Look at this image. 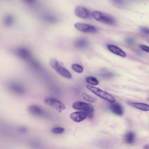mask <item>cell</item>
Returning <instances> with one entry per match:
<instances>
[{"mask_svg":"<svg viewBox=\"0 0 149 149\" xmlns=\"http://www.w3.org/2000/svg\"><path fill=\"white\" fill-rule=\"evenodd\" d=\"M44 102L59 112H61L66 109L65 105L61 101L54 98H46L44 100Z\"/></svg>","mask_w":149,"mask_h":149,"instance_id":"cell-6","label":"cell"},{"mask_svg":"<svg viewBox=\"0 0 149 149\" xmlns=\"http://www.w3.org/2000/svg\"><path fill=\"white\" fill-rule=\"evenodd\" d=\"M25 3H27V4H33L36 2V0H23Z\"/></svg>","mask_w":149,"mask_h":149,"instance_id":"cell-31","label":"cell"},{"mask_svg":"<svg viewBox=\"0 0 149 149\" xmlns=\"http://www.w3.org/2000/svg\"><path fill=\"white\" fill-rule=\"evenodd\" d=\"M86 88L90 91H91V93H93L97 96L100 97L101 98L111 103H113V102H115V98H114V97L113 95H112L109 93H108L98 87H96L93 86L87 85Z\"/></svg>","mask_w":149,"mask_h":149,"instance_id":"cell-3","label":"cell"},{"mask_svg":"<svg viewBox=\"0 0 149 149\" xmlns=\"http://www.w3.org/2000/svg\"><path fill=\"white\" fill-rule=\"evenodd\" d=\"M29 112L33 115L45 118L47 119H52V115L49 112L44 110L41 107L37 105H31L28 108Z\"/></svg>","mask_w":149,"mask_h":149,"instance_id":"cell-5","label":"cell"},{"mask_svg":"<svg viewBox=\"0 0 149 149\" xmlns=\"http://www.w3.org/2000/svg\"><path fill=\"white\" fill-rule=\"evenodd\" d=\"M148 101H149V98H148Z\"/></svg>","mask_w":149,"mask_h":149,"instance_id":"cell-33","label":"cell"},{"mask_svg":"<svg viewBox=\"0 0 149 149\" xmlns=\"http://www.w3.org/2000/svg\"><path fill=\"white\" fill-rule=\"evenodd\" d=\"M81 97L86 101L88 102H94L95 101V98L94 97H93V96L87 94V93H82L81 94Z\"/></svg>","mask_w":149,"mask_h":149,"instance_id":"cell-23","label":"cell"},{"mask_svg":"<svg viewBox=\"0 0 149 149\" xmlns=\"http://www.w3.org/2000/svg\"><path fill=\"white\" fill-rule=\"evenodd\" d=\"M111 143L108 140H102L97 143V146H98L101 148H109V146H111Z\"/></svg>","mask_w":149,"mask_h":149,"instance_id":"cell-20","label":"cell"},{"mask_svg":"<svg viewBox=\"0 0 149 149\" xmlns=\"http://www.w3.org/2000/svg\"><path fill=\"white\" fill-rule=\"evenodd\" d=\"M129 104L134 108L138 109L143 111H149V105L146 103L143 102H130Z\"/></svg>","mask_w":149,"mask_h":149,"instance_id":"cell-15","label":"cell"},{"mask_svg":"<svg viewBox=\"0 0 149 149\" xmlns=\"http://www.w3.org/2000/svg\"><path fill=\"white\" fill-rule=\"evenodd\" d=\"M18 131L22 133H23L24 132H26L27 131V129L25 127H23V126H22L20 127L18 129Z\"/></svg>","mask_w":149,"mask_h":149,"instance_id":"cell-30","label":"cell"},{"mask_svg":"<svg viewBox=\"0 0 149 149\" xmlns=\"http://www.w3.org/2000/svg\"><path fill=\"white\" fill-rule=\"evenodd\" d=\"M14 21H15V19L13 16L10 15H8L5 17L3 23L5 26L7 27H9V26H11L14 23Z\"/></svg>","mask_w":149,"mask_h":149,"instance_id":"cell-17","label":"cell"},{"mask_svg":"<svg viewBox=\"0 0 149 149\" xmlns=\"http://www.w3.org/2000/svg\"><path fill=\"white\" fill-rule=\"evenodd\" d=\"M109 109L113 112L116 115L118 116H122L123 113V109L122 107L120 104L118 102H115L113 103H111L109 105Z\"/></svg>","mask_w":149,"mask_h":149,"instance_id":"cell-13","label":"cell"},{"mask_svg":"<svg viewBox=\"0 0 149 149\" xmlns=\"http://www.w3.org/2000/svg\"><path fill=\"white\" fill-rule=\"evenodd\" d=\"M91 13V16L98 22L111 26L116 24V21L115 18L108 14H106L98 10H93Z\"/></svg>","mask_w":149,"mask_h":149,"instance_id":"cell-1","label":"cell"},{"mask_svg":"<svg viewBox=\"0 0 149 149\" xmlns=\"http://www.w3.org/2000/svg\"><path fill=\"white\" fill-rule=\"evenodd\" d=\"M112 2L116 5L122 6L125 4V2L124 0H111Z\"/></svg>","mask_w":149,"mask_h":149,"instance_id":"cell-26","label":"cell"},{"mask_svg":"<svg viewBox=\"0 0 149 149\" xmlns=\"http://www.w3.org/2000/svg\"><path fill=\"white\" fill-rule=\"evenodd\" d=\"M88 117V114L87 112L84 111H77L70 113V118L74 122H80Z\"/></svg>","mask_w":149,"mask_h":149,"instance_id":"cell-11","label":"cell"},{"mask_svg":"<svg viewBox=\"0 0 149 149\" xmlns=\"http://www.w3.org/2000/svg\"><path fill=\"white\" fill-rule=\"evenodd\" d=\"M144 149H149V144H146L143 147Z\"/></svg>","mask_w":149,"mask_h":149,"instance_id":"cell-32","label":"cell"},{"mask_svg":"<svg viewBox=\"0 0 149 149\" xmlns=\"http://www.w3.org/2000/svg\"><path fill=\"white\" fill-rule=\"evenodd\" d=\"M30 147L33 149H42V144L38 141H31L29 144Z\"/></svg>","mask_w":149,"mask_h":149,"instance_id":"cell-24","label":"cell"},{"mask_svg":"<svg viewBox=\"0 0 149 149\" xmlns=\"http://www.w3.org/2000/svg\"><path fill=\"white\" fill-rule=\"evenodd\" d=\"M74 13L76 16L82 19L90 18L91 15V13L87 8L80 5H77L75 7Z\"/></svg>","mask_w":149,"mask_h":149,"instance_id":"cell-9","label":"cell"},{"mask_svg":"<svg viewBox=\"0 0 149 149\" xmlns=\"http://www.w3.org/2000/svg\"><path fill=\"white\" fill-rule=\"evenodd\" d=\"M74 45L77 49H84L88 46V41L84 38H79L74 41Z\"/></svg>","mask_w":149,"mask_h":149,"instance_id":"cell-14","label":"cell"},{"mask_svg":"<svg viewBox=\"0 0 149 149\" xmlns=\"http://www.w3.org/2000/svg\"><path fill=\"white\" fill-rule=\"evenodd\" d=\"M15 54L21 59L26 60L29 62L33 59L30 51L24 47H19L17 48L15 50Z\"/></svg>","mask_w":149,"mask_h":149,"instance_id":"cell-8","label":"cell"},{"mask_svg":"<svg viewBox=\"0 0 149 149\" xmlns=\"http://www.w3.org/2000/svg\"><path fill=\"white\" fill-rule=\"evenodd\" d=\"M125 141L128 144H132L134 143L135 140V134L132 132H127L124 136Z\"/></svg>","mask_w":149,"mask_h":149,"instance_id":"cell-16","label":"cell"},{"mask_svg":"<svg viewBox=\"0 0 149 149\" xmlns=\"http://www.w3.org/2000/svg\"><path fill=\"white\" fill-rule=\"evenodd\" d=\"M100 76L101 77H103L105 79H110V78L113 77L115 76V74L113 72L105 70H102L101 72H100Z\"/></svg>","mask_w":149,"mask_h":149,"instance_id":"cell-18","label":"cell"},{"mask_svg":"<svg viewBox=\"0 0 149 149\" xmlns=\"http://www.w3.org/2000/svg\"><path fill=\"white\" fill-rule=\"evenodd\" d=\"M72 108L76 110L87 112L88 114V118H92L94 116V107L93 105L89 103L77 101L73 103Z\"/></svg>","mask_w":149,"mask_h":149,"instance_id":"cell-2","label":"cell"},{"mask_svg":"<svg viewBox=\"0 0 149 149\" xmlns=\"http://www.w3.org/2000/svg\"><path fill=\"white\" fill-rule=\"evenodd\" d=\"M139 47L143 51L149 53V47L148 46H147L146 45H143V44H139Z\"/></svg>","mask_w":149,"mask_h":149,"instance_id":"cell-28","label":"cell"},{"mask_svg":"<svg viewBox=\"0 0 149 149\" xmlns=\"http://www.w3.org/2000/svg\"><path fill=\"white\" fill-rule=\"evenodd\" d=\"M126 42L128 44H134V40L133 38H131V37H129L127 38L126 39Z\"/></svg>","mask_w":149,"mask_h":149,"instance_id":"cell-29","label":"cell"},{"mask_svg":"<svg viewBox=\"0 0 149 149\" xmlns=\"http://www.w3.org/2000/svg\"><path fill=\"white\" fill-rule=\"evenodd\" d=\"M86 81L90 86H97L99 84L98 80L94 77L88 76L86 79Z\"/></svg>","mask_w":149,"mask_h":149,"instance_id":"cell-19","label":"cell"},{"mask_svg":"<svg viewBox=\"0 0 149 149\" xmlns=\"http://www.w3.org/2000/svg\"><path fill=\"white\" fill-rule=\"evenodd\" d=\"M8 87L10 91L17 94H23L26 92L24 86L18 83L10 82L8 84Z\"/></svg>","mask_w":149,"mask_h":149,"instance_id":"cell-10","label":"cell"},{"mask_svg":"<svg viewBox=\"0 0 149 149\" xmlns=\"http://www.w3.org/2000/svg\"><path fill=\"white\" fill-rule=\"evenodd\" d=\"M74 26L77 30L84 33H94L97 31V29L93 25L90 24L77 22L74 24Z\"/></svg>","mask_w":149,"mask_h":149,"instance_id":"cell-7","label":"cell"},{"mask_svg":"<svg viewBox=\"0 0 149 149\" xmlns=\"http://www.w3.org/2000/svg\"><path fill=\"white\" fill-rule=\"evenodd\" d=\"M71 68L72 69V70L74 72H76V73H81L83 72V68L82 66H81L79 64L77 63H73L71 65Z\"/></svg>","mask_w":149,"mask_h":149,"instance_id":"cell-22","label":"cell"},{"mask_svg":"<svg viewBox=\"0 0 149 149\" xmlns=\"http://www.w3.org/2000/svg\"><path fill=\"white\" fill-rule=\"evenodd\" d=\"M52 132L55 134H61L65 132V129L62 127H54L52 129Z\"/></svg>","mask_w":149,"mask_h":149,"instance_id":"cell-25","label":"cell"},{"mask_svg":"<svg viewBox=\"0 0 149 149\" xmlns=\"http://www.w3.org/2000/svg\"><path fill=\"white\" fill-rule=\"evenodd\" d=\"M140 31L145 34H147V35H149V28L147 27H140Z\"/></svg>","mask_w":149,"mask_h":149,"instance_id":"cell-27","label":"cell"},{"mask_svg":"<svg viewBox=\"0 0 149 149\" xmlns=\"http://www.w3.org/2000/svg\"><path fill=\"white\" fill-rule=\"evenodd\" d=\"M44 20L47 22L51 23H56L58 20V19L51 15H45L44 16Z\"/></svg>","mask_w":149,"mask_h":149,"instance_id":"cell-21","label":"cell"},{"mask_svg":"<svg viewBox=\"0 0 149 149\" xmlns=\"http://www.w3.org/2000/svg\"><path fill=\"white\" fill-rule=\"evenodd\" d=\"M49 65L62 77L68 79H72V74L67 69L61 65L57 60L52 58L49 60Z\"/></svg>","mask_w":149,"mask_h":149,"instance_id":"cell-4","label":"cell"},{"mask_svg":"<svg viewBox=\"0 0 149 149\" xmlns=\"http://www.w3.org/2000/svg\"><path fill=\"white\" fill-rule=\"evenodd\" d=\"M107 48L111 52L113 53L115 55H116L118 56H119L123 58H125L126 56V52L123 49H122L120 47L115 45L108 44Z\"/></svg>","mask_w":149,"mask_h":149,"instance_id":"cell-12","label":"cell"}]
</instances>
